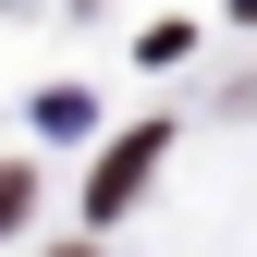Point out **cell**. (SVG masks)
<instances>
[{"instance_id":"cell-1","label":"cell","mask_w":257,"mask_h":257,"mask_svg":"<svg viewBox=\"0 0 257 257\" xmlns=\"http://www.w3.org/2000/svg\"><path fill=\"white\" fill-rule=\"evenodd\" d=\"M147 159H159V135H122V147L98 159V172H86V208H98V220H122V196L147 184Z\"/></svg>"},{"instance_id":"cell-2","label":"cell","mask_w":257,"mask_h":257,"mask_svg":"<svg viewBox=\"0 0 257 257\" xmlns=\"http://www.w3.org/2000/svg\"><path fill=\"white\" fill-rule=\"evenodd\" d=\"M25 208H37V172H25V159H0V233H13Z\"/></svg>"},{"instance_id":"cell-3","label":"cell","mask_w":257,"mask_h":257,"mask_svg":"<svg viewBox=\"0 0 257 257\" xmlns=\"http://www.w3.org/2000/svg\"><path fill=\"white\" fill-rule=\"evenodd\" d=\"M233 13H257V0H233Z\"/></svg>"}]
</instances>
